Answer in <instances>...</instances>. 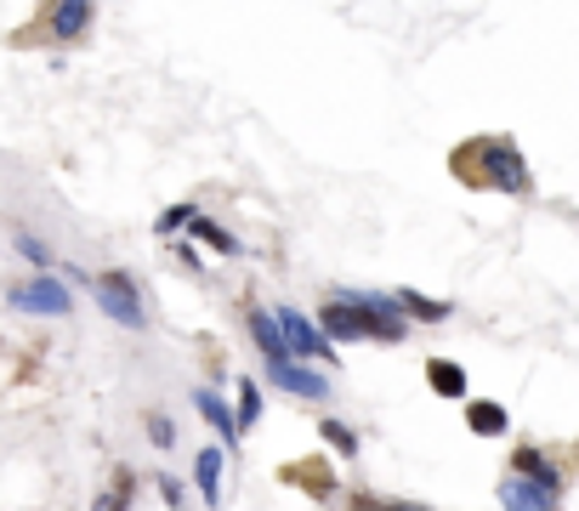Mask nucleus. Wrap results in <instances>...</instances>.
<instances>
[{"label":"nucleus","mask_w":579,"mask_h":511,"mask_svg":"<svg viewBox=\"0 0 579 511\" xmlns=\"http://www.w3.org/2000/svg\"><path fill=\"white\" fill-rule=\"evenodd\" d=\"M244 324H250V341H256L262 364H273V358H290V347H285V329H279V319H273V307H250Z\"/></svg>","instance_id":"11"},{"label":"nucleus","mask_w":579,"mask_h":511,"mask_svg":"<svg viewBox=\"0 0 579 511\" xmlns=\"http://www.w3.org/2000/svg\"><path fill=\"white\" fill-rule=\"evenodd\" d=\"M352 511H387V506H375V500H352Z\"/></svg>","instance_id":"25"},{"label":"nucleus","mask_w":579,"mask_h":511,"mask_svg":"<svg viewBox=\"0 0 579 511\" xmlns=\"http://www.w3.org/2000/svg\"><path fill=\"white\" fill-rule=\"evenodd\" d=\"M426 387H432L438 398H449V403H466L471 375H466V364H455V358H426Z\"/></svg>","instance_id":"10"},{"label":"nucleus","mask_w":579,"mask_h":511,"mask_svg":"<svg viewBox=\"0 0 579 511\" xmlns=\"http://www.w3.org/2000/svg\"><path fill=\"white\" fill-rule=\"evenodd\" d=\"M148 444H154V449H176V421L165 415V409H148Z\"/></svg>","instance_id":"22"},{"label":"nucleus","mask_w":579,"mask_h":511,"mask_svg":"<svg viewBox=\"0 0 579 511\" xmlns=\"http://www.w3.org/2000/svg\"><path fill=\"white\" fill-rule=\"evenodd\" d=\"M262 375L273 381L279 392L313 403V398H330V375L313 370V364H295V358H273V364H262Z\"/></svg>","instance_id":"6"},{"label":"nucleus","mask_w":579,"mask_h":511,"mask_svg":"<svg viewBox=\"0 0 579 511\" xmlns=\"http://www.w3.org/2000/svg\"><path fill=\"white\" fill-rule=\"evenodd\" d=\"M500 511H563V489L506 472V483H500Z\"/></svg>","instance_id":"7"},{"label":"nucleus","mask_w":579,"mask_h":511,"mask_svg":"<svg viewBox=\"0 0 579 511\" xmlns=\"http://www.w3.org/2000/svg\"><path fill=\"white\" fill-rule=\"evenodd\" d=\"M188 234H193V239H205L211 250H222V256H228V262H234V256H244V245H239V239H234V234H228V227H222V222H211L205 211H199V216L188 222Z\"/></svg>","instance_id":"17"},{"label":"nucleus","mask_w":579,"mask_h":511,"mask_svg":"<svg viewBox=\"0 0 579 511\" xmlns=\"http://www.w3.org/2000/svg\"><path fill=\"white\" fill-rule=\"evenodd\" d=\"M398 307H404L410 324H449L455 319V301H438V296H420V290H398Z\"/></svg>","instance_id":"12"},{"label":"nucleus","mask_w":579,"mask_h":511,"mask_svg":"<svg viewBox=\"0 0 579 511\" xmlns=\"http://www.w3.org/2000/svg\"><path fill=\"white\" fill-rule=\"evenodd\" d=\"M193 216H199V204H188V199H182V204H165L160 222H154V234H160V239H176V234H188Z\"/></svg>","instance_id":"20"},{"label":"nucleus","mask_w":579,"mask_h":511,"mask_svg":"<svg viewBox=\"0 0 579 511\" xmlns=\"http://www.w3.org/2000/svg\"><path fill=\"white\" fill-rule=\"evenodd\" d=\"M234 421H239V438L262 421V381H250V375L239 381V409H234Z\"/></svg>","instance_id":"19"},{"label":"nucleus","mask_w":579,"mask_h":511,"mask_svg":"<svg viewBox=\"0 0 579 511\" xmlns=\"http://www.w3.org/2000/svg\"><path fill=\"white\" fill-rule=\"evenodd\" d=\"M449 171H455L466 188H489V194H506V199L534 194V171H528L523 148L512 137H466L449 153Z\"/></svg>","instance_id":"1"},{"label":"nucleus","mask_w":579,"mask_h":511,"mask_svg":"<svg viewBox=\"0 0 579 511\" xmlns=\"http://www.w3.org/2000/svg\"><path fill=\"white\" fill-rule=\"evenodd\" d=\"M17 250H23V262H29L35 273H52V267H58V250H52V245H40V239L29 234V227L17 234Z\"/></svg>","instance_id":"21"},{"label":"nucleus","mask_w":579,"mask_h":511,"mask_svg":"<svg viewBox=\"0 0 579 511\" xmlns=\"http://www.w3.org/2000/svg\"><path fill=\"white\" fill-rule=\"evenodd\" d=\"M290 477H301V489L313 500H336V489H341V477L324 466V460H301V466H290Z\"/></svg>","instance_id":"15"},{"label":"nucleus","mask_w":579,"mask_h":511,"mask_svg":"<svg viewBox=\"0 0 579 511\" xmlns=\"http://www.w3.org/2000/svg\"><path fill=\"white\" fill-rule=\"evenodd\" d=\"M86 285H91L97 313H103V319H114L119 329H142V324H148L142 290H137V278L125 273V267H109V273H86Z\"/></svg>","instance_id":"2"},{"label":"nucleus","mask_w":579,"mask_h":511,"mask_svg":"<svg viewBox=\"0 0 579 511\" xmlns=\"http://www.w3.org/2000/svg\"><path fill=\"white\" fill-rule=\"evenodd\" d=\"M171 256H176V262H182L188 273H205V256H199V250H193L188 239H182V245H171Z\"/></svg>","instance_id":"24"},{"label":"nucleus","mask_w":579,"mask_h":511,"mask_svg":"<svg viewBox=\"0 0 579 511\" xmlns=\"http://www.w3.org/2000/svg\"><path fill=\"white\" fill-rule=\"evenodd\" d=\"M318 438L330 444L341 460H358V449H364V444H358V432H352L347 421H336V415H324V421H318Z\"/></svg>","instance_id":"18"},{"label":"nucleus","mask_w":579,"mask_h":511,"mask_svg":"<svg viewBox=\"0 0 579 511\" xmlns=\"http://www.w3.org/2000/svg\"><path fill=\"white\" fill-rule=\"evenodd\" d=\"M7 301L17 307V313H29V319H68L74 313V290L63 285L58 273L17 278V285H7Z\"/></svg>","instance_id":"3"},{"label":"nucleus","mask_w":579,"mask_h":511,"mask_svg":"<svg viewBox=\"0 0 579 511\" xmlns=\"http://www.w3.org/2000/svg\"><path fill=\"white\" fill-rule=\"evenodd\" d=\"M154 489H160V500H165L171 511H182V477H171V472H160V477H154Z\"/></svg>","instance_id":"23"},{"label":"nucleus","mask_w":579,"mask_h":511,"mask_svg":"<svg viewBox=\"0 0 579 511\" xmlns=\"http://www.w3.org/2000/svg\"><path fill=\"white\" fill-rule=\"evenodd\" d=\"M512 472L517 477H534V483H551V489H563V472L545 460V449H534V444H517L512 449Z\"/></svg>","instance_id":"13"},{"label":"nucleus","mask_w":579,"mask_h":511,"mask_svg":"<svg viewBox=\"0 0 579 511\" xmlns=\"http://www.w3.org/2000/svg\"><path fill=\"white\" fill-rule=\"evenodd\" d=\"M273 319H279V329H285V347H290L295 364H307V358H318V364H336V341L324 336V329H318L307 313H301V307L279 301V307H273Z\"/></svg>","instance_id":"4"},{"label":"nucleus","mask_w":579,"mask_h":511,"mask_svg":"<svg viewBox=\"0 0 579 511\" xmlns=\"http://www.w3.org/2000/svg\"><path fill=\"white\" fill-rule=\"evenodd\" d=\"M387 511H426V506H410V500H392Z\"/></svg>","instance_id":"26"},{"label":"nucleus","mask_w":579,"mask_h":511,"mask_svg":"<svg viewBox=\"0 0 579 511\" xmlns=\"http://www.w3.org/2000/svg\"><path fill=\"white\" fill-rule=\"evenodd\" d=\"M193 483H199V495H205V506H222V449H199L193 454Z\"/></svg>","instance_id":"14"},{"label":"nucleus","mask_w":579,"mask_h":511,"mask_svg":"<svg viewBox=\"0 0 579 511\" xmlns=\"http://www.w3.org/2000/svg\"><path fill=\"white\" fill-rule=\"evenodd\" d=\"M35 29H46V40L58 46H80L97 29V0H46Z\"/></svg>","instance_id":"5"},{"label":"nucleus","mask_w":579,"mask_h":511,"mask_svg":"<svg viewBox=\"0 0 579 511\" xmlns=\"http://www.w3.org/2000/svg\"><path fill=\"white\" fill-rule=\"evenodd\" d=\"M137 500V477H131V466H114V477H109V489L91 500V511H125Z\"/></svg>","instance_id":"16"},{"label":"nucleus","mask_w":579,"mask_h":511,"mask_svg":"<svg viewBox=\"0 0 579 511\" xmlns=\"http://www.w3.org/2000/svg\"><path fill=\"white\" fill-rule=\"evenodd\" d=\"M466 432H471V438H506V432H512V409L500 398H466Z\"/></svg>","instance_id":"9"},{"label":"nucleus","mask_w":579,"mask_h":511,"mask_svg":"<svg viewBox=\"0 0 579 511\" xmlns=\"http://www.w3.org/2000/svg\"><path fill=\"white\" fill-rule=\"evenodd\" d=\"M193 409L205 415V426L222 438V449H239V421H234V409H228V398H222L216 387H193Z\"/></svg>","instance_id":"8"}]
</instances>
